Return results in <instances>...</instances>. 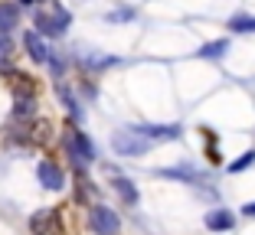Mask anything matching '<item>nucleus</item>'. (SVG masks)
Here are the masks:
<instances>
[{
  "label": "nucleus",
  "mask_w": 255,
  "mask_h": 235,
  "mask_svg": "<svg viewBox=\"0 0 255 235\" xmlns=\"http://www.w3.org/2000/svg\"><path fill=\"white\" fill-rule=\"evenodd\" d=\"M160 176H167V180H183V183H200V173H196L193 167H167V170H160Z\"/></svg>",
  "instance_id": "dca6fc26"
},
{
  "label": "nucleus",
  "mask_w": 255,
  "mask_h": 235,
  "mask_svg": "<svg viewBox=\"0 0 255 235\" xmlns=\"http://www.w3.org/2000/svg\"><path fill=\"white\" fill-rule=\"evenodd\" d=\"M242 216H249V219H255V199H252V203H246V206H242Z\"/></svg>",
  "instance_id": "aec40b11"
},
{
  "label": "nucleus",
  "mask_w": 255,
  "mask_h": 235,
  "mask_svg": "<svg viewBox=\"0 0 255 235\" xmlns=\"http://www.w3.org/2000/svg\"><path fill=\"white\" fill-rule=\"evenodd\" d=\"M66 154L72 157V167H89L95 160V144L89 141L82 128H69L66 131Z\"/></svg>",
  "instance_id": "7ed1b4c3"
},
{
  "label": "nucleus",
  "mask_w": 255,
  "mask_h": 235,
  "mask_svg": "<svg viewBox=\"0 0 255 235\" xmlns=\"http://www.w3.org/2000/svg\"><path fill=\"white\" fill-rule=\"evenodd\" d=\"M137 134H144L150 144H164V141H180L183 128L180 124H134Z\"/></svg>",
  "instance_id": "0eeeda50"
},
{
  "label": "nucleus",
  "mask_w": 255,
  "mask_h": 235,
  "mask_svg": "<svg viewBox=\"0 0 255 235\" xmlns=\"http://www.w3.org/2000/svg\"><path fill=\"white\" fill-rule=\"evenodd\" d=\"M13 56V43H10V36H0V59H10Z\"/></svg>",
  "instance_id": "6ab92c4d"
},
{
  "label": "nucleus",
  "mask_w": 255,
  "mask_h": 235,
  "mask_svg": "<svg viewBox=\"0 0 255 235\" xmlns=\"http://www.w3.org/2000/svg\"><path fill=\"white\" fill-rule=\"evenodd\" d=\"M252 163H255V151H246L239 160H233V163H229V173H242V170H249Z\"/></svg>",
  "instance_id": "f3484780"
},
{
  "label": "nucleus",
  "mask_w": 255,
  "mask_h": 235,
  "mask_svg": "<svg viewBox=\"0 0 255 235\" xmlns=\"http://www.w3.org/2000/svg\"><path fill=\"white\" fill-rule=\"evenodd\" d=\"M16 3H20V7H36L39 0H16Z\"/></svg>",
  "instance_id": "412c9836"
},
{
  "label": "nucleus",
  "mask_w": 255,
  "mask_h": 235,
  "mask_svg": "<svg viewBox=\"0 0 255 235\" xmlns=\"http://www.w3.org/2000/svg\"><path fill=\"white\" fill-rule=\"evenodd\" d=\"M229 53V39H213V43H203L200 46V59H210V62H216V59H223V56Z\"/></svg>",
  "instance_id": "ddd939ff"
},
{
  "label": "nucleus",
  "mask_w": 255,
  "mask_h": 235,
  "mask_svg": "<svg viewBox=\"0 0 255 235\" xmlns=\"http://www.w3.org/2000/svg\"><path fill=\"white\" fill-rule=\"evenodd\" d=\"M89 232L92 235H118L121 232V219H118V213H115L112 206H105V203H92V209H89Z\"/></svg>",
  "instance_id": "20e7f679"
},
{
  "label": "nucleus",
  "mask_w": 255,
  "mask_h": 235,
  "mask_svg": "<svg viewBox=\"0 0 255 235\" xmlns=\"http://www.w3.org/2000/svg\"><path fill=\"white\" fill-rule=\"evenodd\" d=\"M150 141L144 134H137L134 128H121L112 134V151L118 154V157H144V154L150 151Z\"/></svg>",
  "instance_id": "f03ea898"
},
{
  "label": "nucleus",
  "mask_w": 255,
  "mask_h": 235,
  "mask_svg": "<svg viewBox=\"0 0 255 235\" xmlns=\"http://www.w3.org/2000/svg\"><path fill=\"white\" fill-rule=\"evenodd\" d=\"M23 49H26V56H30L36 66H46V62H49V56H53L49 43H46L36 30H26V33H23Z\"/></svg>",
  "instance_id": "6e6552de"
},
{
  "label": "nucleus",
  "mask_w": 255,
  "mask_h": 235,
  "mask_svg": "<svg viewBox=\"0 0 255 235\" xmlns=\"http://www.w3.org/2000/svg\"><path fill=\"white\" fill-rule=\"evenodd\" d=\"M203 222H206V229H210V232H229V229L236 226V216L229 213V209H210Z\"/></svg>",
  "instance_id": "9b49d317"
},
{
  "label": "nucleus",
  "mask_w": 255,
  "mask_h": 235,
  "mask_svg": "<svg viewBox=\"0 0 255 235\" xmlns=\"http://www.w3.org/2000/svg\"><path fill=\"white\" fill-rule=\"evenodd\" d=\"M112 186L118 190V196L125 199L128 206H137V186H134V180H128V176H115Z\"/></svg>",
  "instance_id": "4468645a"
},
{
  "label": "nucleus",
  "mask_w": 255,
  "mask_h": 235,
  "mask_svg": "<svg viewBox=\"0 0 255 235\" xmlns=\"http://www.w3.org/2000/svg\"><path fill=\"white\" fill-rule=\"evenodd\" d=\"M16 26H20V3L16 0H0V36H10Z\"/></svg>",
  "instance_id": "9d476101"
},
{
  "label": "nucleus",
  "mask_w": 255,
  "mask_h": 235,
  "mask_svg": "<svg viewBox=\"0 0 255 235\" xmlns=\"http://www.w3.org/2000/svg\"><path fill=\"white\" fill-rule=\"evenodd\" d=\"M56 95H59L62 108L69 111V118H72V121H82L85 111H82V105H79V95H75V91L69 88V82H62V76L56 78Z\"/></svg>",
  "instance_id": "1a4fd4ad"
},
{
  "label": "nucleus",
  "mask_w": 255,
  "mask_h": 235,
  "mask_svg": "<svg viewBox=\"0 0 255 235\" xmlns=\"http://www.w3.org/2000/svg\"><path fill=\"white\" fill-rule=\"evenodd\" d=\"M36 180H39V186H43V190H49V193L66 190V170H62L56 160H39Z\"/></svg>",
  "instance_id": "423d86ee"
},
{
  "label": "nucleus",
  "mask_w": 255,
  "mask_h": 235,
  "mask_svg": "<svg viewBox=\"0 0 255 235\" xmlns=\"http://www.w3.org/2000/svg\"><path fill=\"white\" fill-rule=\"evenodd\" d=\"M33 26L43 39H62L72 26V13L62 7L59 0H49V7H39L33 13Z\"/></svg>",
  "instance_id": "f257e3e1"
},
{
  "label": "nucleus",
  "mask_w": 255,
  "mask_h": 235,
  "mask_svg": "<svg viewBox=\"0 0 255 235\" xmlns=\"http://www.w3.org/2000/svg\"><path fill=\"white\" fill-rule=\"evenodd\" d=\"M30 232L33 235H62V213L56 206L36 209V213L30 216Z\"/></svg>",
  "instance_id": "39448f33"
},
{
  "label": "nucleus",
  "mask_w": 255,
  "mask_h": 235,
  "mask_svg": "<svg viewBox=\"0 0 255 235\" xmlns=\"http://www.w3.org/2000/svg\"><path fill=\"white\" fill-rule=\"evenodd\" d=\"M128 20H134V7H118L108 13V23H128Z\"/></svg>",
  "instance_id": "a211bd4d"
},
{
  "label": "nucleus",
  "mask_w": 255,
  "mask_h": 235,
  "mask_svg": "<svg viewBox=\"0 0 255 235\" xmlns=\"http://www.w3.org/2000/svg\"><path fill=\"white\" fill-rule=\"evenodd\" d=\"M226 26L233 33H242V36H246V33H255V16L252 13H233Z\"/></svg>",
  "instance_id": "2eb2a0df"
},
{
  "label": "nucleus",
  "mask_w": 255,
  "mask_h": 235,
  "mask_svg": "<svg viewBox=\"0 0 255 235\" xmlns=\"http://www.w3.org/2000/svg\"><path fill=\"white\" fill-rule=\"evenodd\" d=\"M13 118L16 121H30V118H36V95H16L13 98Z\"/></svg>",
  "instance_id": "f8f14e48"
}]
</instances>
